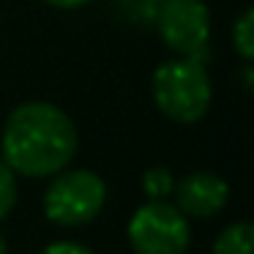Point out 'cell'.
Segmentation results:
<instances>
[{"label":"cell","mask_w":254,"mask_h":254,"mask_svg":"<svg viewBox=\"0 0 254 254\" xmlns=\"http://www.w3.org/2000/svg\"><path fill=\"white\" fill-rule=\"evenodd\" d=\"M232 47L246 63L254 61V8H243L232 22Z\"/></svg>","instance_id":"obj_8"},{"label":"cell","mask_w":254,"mask_h":254,"mask_svg":"<svg viewBox=\"0 0 254 254\" xmlns=\"http://www.w3.org/2000/svg\"><path fill=\"white\" fill-rule=\"evenodd\" d=\"M0 254H6V241H3V235H0Z\"/></svg>","instance_id":"obj_13"},{"label":"cell","mask_w":254,"mask_h":254,"mask_svg":"<svg viewBox=\"0 0 254 254\" xmlns=\"http://www.w3.org/2000/svg\"><path fill=\"white\" fill-rule=\"evenodd\" d=\"M156 30L161 44L175 55L205 61L210 41V11L202 0H164Z\"/></svg>","instance_id":"obj_5"},{"label":"cell","mask_w":254,"mask_h":254,"mask_svg":"<svg viewBox=\"0 0 254 254\" xmlns=\"http://www.w3.org/2000/svg\"><path fill=\"white\" fill-rule=\"evenodd\" d=\"M175 191V208L183 216H194V219H210L216 216L230 199V186L224 178L216 172H189L172 186Z\"/></svg>","instance_id":"obj_6"},{"label":"cell","mask_w":254,"mask_h":254,"mask_svg":"<svg viewBox=\"0 0 254 254\" xmlns=\"http://www.w3.org/2000/svg\"><path fill=\"white\" fill-rule=\"evenodd\" d=\"M252 241H254V227L249 221H235L224 227L221 235L213 243V254H252Z\"/></svg>","instance_id":"obj_7"},{"label":"cell","mask_w":254,"mask_h":254,"mask_svg":"<svg viewBox=\"0 0 254 254\" xmlns=\"http://www.w3.org/2000/svg\"><path fill=\"white\" fill-rule=\"evenodd\" d=\"M153 101L164 118L175 123H197L208 115L213 88L205 71V61L183 58L161 63L153 71Z\"/></svg>","instance_id":"obj_2"},{"label":"cell","mask_w":254,"mask_h":254,"mask_svg":"<svg viewBox=\"0 0 254 254\" xmlns=\"http://www.w3.org/2000/svg\"><path fill=\"white\" fill-rule=\"evenodd\" d=\"M172 186H175V181L167 167H150L142 175V189L150 199H164L167 194H172Z\"/></svg>","instance_id":"obj_9"},{"label":"cell","mask_w":254,"mask_h":254,"mask_svg":"<svg viewBox=\"0 0 254 254\" xmlns=\"http://www.w3.org/2000/svg\"><path fill=\"white\" fill-rule=\"evenodd\" d=\"M17 205V172L0 161V221L6 219Z\"/></svg>","instance_id":"obj_10"},{"label":"cell","mask_w":254,"mask_h":254,"mask_svg":"<svg viewBox=\"0 0 254 254\" xmlns=\"http://www.w3.org/2000/svg\"><path fill=\"white\" fill-rule=\"evenodd\" d=\"M41 254H93L88 246L82 243H74V241H58V243H50L47 249H41Z\"/></svg>","instance_id":"obj_11"},{"label":"cell","mask_w":254,"mask_h":254,"mask_svg":"<svg viewBox=\"0 0 254 254\" xmlns=\"http://www.w3.org/2000/svg\"><path fill=\"white\" fill-rule=\"evenodd\" d=\"M107 202V183L93 170H68L44 191V213L58 227H82L99 216Z\"/></svg>","instance_id":"obj_3"},{"label":"cell","mask_w":254,"mask_h":254,"mask_svg":"<svg viewBox=\"0 0 254 254\" xmlns=\"http://www.w3.org/2000/svg\"><path fill=\"white\" fill-rule=\"evenodd\" d=\"M128 243L134 254H186L191 243L189 219L164 199H150L134 210L128 221Z\"/></svg>","instance_id":"obj_4"},{"label":"cell","mask_w":254,"mask_h":254,"mask_svg":"<svg viewBox=\"0 0 254 254\" xmlns=\"http://www.w3.org/2000/svg\"><path fill=\"white\" fill-rule=\"evenodd\" d=\"M77 126L50 101H25L14 107L3 126L0 153L14 172L25 178L58 175L77 153Z\"/></svg>","instance_id":"obj_1"},{"label":"cell","mask_w":254,"mask_h":254,"mask_svg":"<svg viewBox=\"0 0 254 254\" xmlns=\"http://www.w3.org/2000/svg\"><path fill=\"white\" fill-rule=\"evenodd\" d=\"M47 6H52V8H66V11H71V8H82V6H88L90 0H44Z\"/></svg>","instance_id":"obj_12"}]
</instances>
